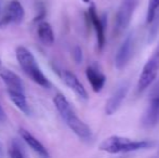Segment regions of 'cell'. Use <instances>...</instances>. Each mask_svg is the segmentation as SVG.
<instances>
[{
	"label": "cell",
	"instance_id": "6da1fadb",
	"mask_svg": "<svg viewBox=\"0 0 159 158\" xmlns=\"http://www.w3.org/2000/svg\"><path fill=\"white\" fill-rule=\"evenodd\" d=\"M53 103H54V106L57 112H59L60 116L65 121V124L69 127V129L79 139L87 142L92 140L93 134L90 127L76 115L75 111L73 110L69 102L67 101V99L62 93H57L55 95L54 99H53Z\"/></svg>",
	"mask_w": 159,
	"mask_h": 158
},
{
	"label": "cell",
	"instance_id": "7a4b0ae2",
	"mask_svg": "<svg viewBox=\"0 0 159 158\" xmlns=\"http://www.w3.org/2000/svg\"><path fill=\"white\" fill-rule=\"evenodd\" d=\"M155 145V142L148 140H131L120 135H111L105 139L100 144V151L108 154H127V153L138 152L147 150Z\"/></svg>",
	"mask_w": 159,
	"mask_h": 158
},
{
	"label": "cell",
	"instance_id": "3957f363",
	"mask_svg": "<svg viewBox=\"0 0 159 158\" xmlns=\"http://www.w3.org/2000/svg\"><path fill=\"white\" fill-rule=\"evenodd\" d=\"M15 55H16V60L21 68L23 70V72L33 81H35L36 84H39L42 88H50L51 84L49 79L40 70L36 57L34 56V54L26 47H17L16 50H15Z\"/></svg>",
	"mask_w": 159,
	"mask_h": 158
},
{
	"label": "cell",
	"instance_id": "277c9868",
	"mask_svg": "<svg viewBox=\"0 0 159 158\" xmlns=\"http://www.w3.org/2000/svg\"><path fill=\"white\" fill-rule=\"evenodd\" d=\"M159 73V44L153 51L152 55L148 57L145 65L143 66V70L139 77L138 84H136V91L139 93H142L149 86H152L154 81L157 78Z\"/></svg>",
	"mask_w": 159,
	"mask_h": 158
},
{
	"label": "cell",
	"instance_id": "5b68a950",
	"mask_svg": "<svg viewBox=\"0 0 159 158\" xmlns=\"http://www.w3.org/2000/svg\"><path fill=\"white\" fill-rule=\"evenodd\" d=\"M88 19L92 25L96 37V48L100 52H102L106 44V26H107V16L106 14L100 15L94 4H91L88 9Z\"/></svg>",
	"mask_w": 159,
	"mask_h": 158
},
{
	"label": "cell",
	"instance_id": "8992f818",
	"mask_svg": "<svg viewBox=\"0 0 159 158\" xmlns=\"http://www.w3.org/2000/svg\"><path fill=\"white\" fill-rule=\"evenodd\" d=\"M141 122L145 129H153L159 124V82L152 89L149 94V104Z\"/></svg>",
	"mask_w": 159,
	"mask_h": 158
},
{
	"label": "cell",
	"instance_id": "52a82bcc",
	"mask_svg": "<svg viewBox=\"0 0 159 158\" xmlns=\"http://www.w3.org/2000/svg\"><path fill=\"white\" fill-rule=\"evenodd\" d=\"M138 3L139 0H121L115 20L116 34H120L129 27Z\"/></svg>",
	"mask_w": 159,
	"mask_h": 158
},
{
	"label": "cell",
	"instance_id": "ba28073f",
	"mask_svg": "<svg viewBox=\"0 0 159 158\" xmlns=\"http://www.w3.org/2000/svg\"><path fill=\"white\" fill-rule=\"evenodd\" d=\"M134 47H135V39L133 34H129L120 44L117 53L115 55V67L118 70H124L130 63L134 53Z\"/></svg>",
	"mask_w": 159,
	"mask_h": 158
},
{
	"label": "cell",
	"instance_id": "9c48e42d",
	"mask_svg": "<svg viewBox=\"0 0 159 158\" xmlns=\"http://www.w3.org/2000/svg\"><path fill=\"white\" fill-rule=\"evenodd\" d=\"M129 88L130 87L128 82H121L116 88V90L114 91L113 94L111 95V97L107 100L106 104H105V114L111 116L119 110L129 92Z\"/></svg>",
	"mask_w": 159,
	"mask_h": 158
},
{
	"label": "cell",
	"instance_id": "30bf717a",
	"mask_svg": "<svg viewBox=\"0 0 159 158\" xmlns=\"http://www.w3.org/2000/svg\"><path fill=\"white\" fill-rule=\"evenodd\" d=\"M24 8L19 0H12L7 7L3 17L0 20V26L8 24H20L24 19Z\"/></svg>",
	"mask_w": 159,
	"mask_h": 158
},
{
	"label": "cell",
	"instance_id": "8fae6325",
	"mask_svg": "<svg viewBox=\"0 0 159 158\" xmlns=\"http://www.w3.org/2000/svg\"><path fill=\"white\" fill-rule=\"evenodd\" d=\"M60 77L63 80V82L70 89L71 91L76 93L78 97H80L81 100H88L89 99V95L88 92H87L86 88L84 87V84H81L78 77L76 76L74 73L69 72V70H62L59 72Z\"/></svg>",
	"mask_w": 159,
	"mask_h": 158
},
{
	"label": "cell",
	"instance_id": "7c38bea8",
	"mask_svg": "<svg viewBox=\"0 0 159 158\" xmlns=\"http://www.w3.org/2000/svg\"><path fill=\"white\" fill-rule=\"evenodd\" d=\"M86 76L94 92H101L106 84V76L96 65H90L86 70Z\"/></svg>",
	"mask_w": 159,
	"mask_h": 158
},
{
	"label": "cell",
	"instance_id": "4fadbf2b",
	"mask_svg": "<svg viewBox=\"0 0 159 158\" xmlns=\"http://www.w3.org/2000/svg\"><path fill=\"white\" fill-rule=\"evenodd\" d=\"M0 78L2 79L3 84H6L7 90L19 91V92H25L24 84L21 77L16 75L14 72L8 70V68H0Z\"/></svg>",
	"mask_w": 159,
	"mask_h": 158
},
{
	"label": "cell",
	"instance_id": "5bb4252c",
	"mask_svg": "<svg viewBox=\"0 0 159 158\" xmlns=\"http://www.w3.org/2000/svg\"><path fill=\"white\" fill-rule=\"evenodd\" d=\"M19 133L22 139L24 140V142L32 148L36 154L39 155L40 158H49V153H48V151H47V148L34 137L32 133L28 132L27 130H25V129H23V128L20 129Z\"/></svg>",
	"mask_w": 159,
	"mask_h": 158
},
{
	"label": "cell",
	"instance_id": "9a60e30c",
	"mask_svg": "<svg viewBox=\"0 0 159 158\" xmlns=\"http://www.w3.org/2000/svg\"><path fill=\"white\" fill-rule=\"evenodd\" d=\"M37 36L44 46H52L54 43V32L52 26L46 21H41L37 25Z\"/></svg>",
	"mask_w": 159,
	"mask_h": 158
},
{
	"label": "cell",
	"instance_id": "2e32d148",
	"mask_svg": "<svg viewBox=\"0 0 159 158\" xmlns=\"http://www.w3.org/2000/svg\"><path fill=\"white\" fill-rule=\"evenodd\" d=\"M7 93H8L9 99L11 100V102H12L23 114L30 115V107L27 102V99H26V97H25V92L7 90Z\"/></svg>",
	"mask_w": 159,
	"mask_h": 158
},
{
	"label": "cell",
	"instance_id": "e0dca14e",
	"mask_svg": "<svg viewBox=\"0 0 159 158\" xmlns=\"http://www.w3.org/2000/svg\"><path fill=\"white\" fill-rule=\"evenodd\" d=\"M159 11V0H149L146 12V23L152 24Z\"/></svg>",
	"mask_w": 159,
	"mask_h": 158
},
{
	"label": "cell",
	"instance_id": "ac0fdd59",
	"mask_svg": "<svg viewBox=\"0 0 159 158\" xmlns=\"http://www.w3.org/2000/svg\"><path fill=\"white\" fill-rule=\"evenodd\" d=\"M8 152H9V156H10V158H24V155H23V153H22L21 148H20L15 143L11 144Z\"/></svg>",
	"mask_w": 159,
	"mask_h": 158
},
{
	"label": "cell",
	"instance_id": "d6986e66",
	"mask_svg": "<svg viewBox=\"0 0 159 158\" xmlns=\"http://www.w3.org/2000/svg\"><path fill=\"white\" fill-rule=\"evenodd\" d=\"M71 54H73V59L74 61L77 64H80L84 60V54H82V50L79 46H75L71 51Z\"/></svg>",
	"mask_w": 159,
	"mask_h": 158
},
{
	"label": "cell",
	"instance_id": "ffe728a7",
	"mask_svg": "<svg viewBox=\"0 0 159 158\" xmlns=\"http://www.w3.org/2000/svg\"><path fill=\"white\" fill-rule=\"evenodd\" d=\"M44 15H46V9H44V6L42 3H39L38 4V14L36 15L34 22H36V23L41 22L42 19L44 17Z\"/></svg>",
	"mask_w": 159,
	"mask_h": 158
},
{
	"label": "cell",
	"instance_id": "44dd1931",
	"mask_svg": "<svg viewBox=\"0 0 159 158\" xmlns=\"http://www.w3.org/2000/svg\"><path fill=\"white\" fill-rule=\"evenodd\" d=\"M4 157V152H3V147H2V144L0 142V158H3Z\"/></svg>",
	"mask_w": 159,
	"mask_h": 158
},
{
	"label": "cell",
	"instance_id": "7402d4cb",
	"mask_svg": "<svg viewBox=\"0 0 159 158\" xmlns=\"http://www.w3.org/2000/svg\"><path fill=\"white\" fill-rule=\"evenodd\" d=\"M3 119H4V113H3L2 107L0 106V120H3Z\"/></svg>",
	"mask_w": 159,
	"mask_h": 158
},
{
	"label": "cell",
	"instance_id": "603a6c76",
	"mask_svg": "<svg viewBox=\"0 0 159 158\" xmlns=\"http://www.w3.org/2000/svg\"><path fill=\"white\" fill-rule=\"evenodd\" d=\"M2 67V61H1V57H0V68Z\"/></svg>",
	"mask_w": 159,
	"mask_h": 158
},
{
	"label": "cell",
	"instance_id": "cb8c5ba5",
	"mask_svg": "<svg viewBox=\"0 0 159 158\" xmlns=\"http://www.w3.org/2000/svg\"><path fill=\"white\" fill-rule=\"evenodd\" d=\"M82 1H84V2H86V3H88V2H90L91 0H82Z\"/></svg>",
	"mask_w": 159,
	"mask_h": 158
},
{
	"label": "cell",
	"instance_id": "d4e9b609",
	"mask_svg": "<svg viewBox=\"0 0 159 158\" xmlns=\"http://www.w3.org/2000/svg\"><path fill=\"white\" fill-rule=\"evenodd\" d=\"M157 155L159 156V146H158V151H157Z\"/></svg>",
	"mask_w": 159,
	"mask_h": 158
},
{
	"label": "cell",
	"instance_id": "484cf974",
	"mask_svg": "<svg viewBox=\"0 0 159 158\" xmlns=\"http://www.w3.org/2000/svg\"><path fill=\"white\" fill-rule=\"evenodd\" d=\"M0 10H1V7H0ZM0 13H1V11H0ZM0 20H1V19H0Z\"/></svg>",
	"mask_w": 159,
	"mask_h": 158
}]
</instances>
